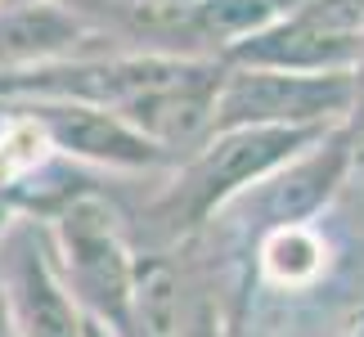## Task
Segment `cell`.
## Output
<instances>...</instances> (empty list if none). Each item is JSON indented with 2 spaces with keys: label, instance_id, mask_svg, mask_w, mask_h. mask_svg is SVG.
Here are the masks:
<instances>
[{
  "label": "cell",
  "instance_id": "1",
  "mask_svg": "<svg viewBox=\"0 0 364 337\" xmlns=\"http://www.w3.org/2000/svg\"><path fill=\"white\" fill-rule=\"evenodd\" d=\"M338 126H306V131H292V126H239V131H216L185 162L176 185L158 198L153 220H162L171 238L203 230L220 207H230L239 193L261 185L270 171L301 158L306 149H315Z\"/></svg>",
  "mask_w": 364,
  "mask_h": 337
},
{
  "label": "cell",
  "instance_id": "3",
  "mask_svg": "<svg viewBox=\"0 0 364 337\" xmlns=\"http://www.w3.org/2000/svg\"><path fill=\"white\" fill-rule=\"evenodd\" d=\"M351 112V73L225 68L212 108V135L239 126H342Z\"/></svg>",
  "mask_w": 364,
  "mask_h": 337
},
{
  "label": "cell",
  "instance_id": "7",
  "mask_svg": "<svg viewBox=\"0 0 364 337\" xmlns=\"http://www.w3.org/2000/svg\"><path fill=\"white\" fill-rule=\"evenodd\" d=\"M257 257L261 274L274 288H311L328 270V238L315 225H279V230H265Z\"/></svg>",
  "mask_w": 364,
  "mask_h": 337
},
{
  "label": "cell",
  "instance_id": "10",
  "mask_svg": "<svg viewBox=\"0 0 364 337\" xmlns=\"http://www.w3.org/2000/svg\"><path fill=\"white\" fill-rule=\"evenodd\" d=\"M86 337H113L104 324H95V319H86Z\"/></svg>",
  "mask_w": 364,
  "mask_h": 337
},
{
  "label": "cell",
  "instance_id": "5",
  "mask_svg": "<svg viewBox=\"0 0 364 337\" xmlns=\"http://www.w3.org/2000/svg\"><path fill=\"white\" fill-rule=\"evenodd\" d=\"M23 108L41 122L50 149L63 153V158L122 166V171H149V166L171 162V153L149 144L108 108H90V104H23Z\"/></svg>",
  "mask_w": 364,
  "mask_h": 337
},
{
  "label": "cell",
  "instance_id": "6",
  "mask_svg": "<svg viewBox=\"0 0 364 337\" xmlns=\"http://www.w3.org/2000/svg\"><path fill=\"white\" fill-rule=\"evenodd\" d=\"M95 41V27L59 0H23L0 9V73L46 68L63 59H86L81 46Z\"/></svg>",
  "mask_w": 364,
  "mask_h": 337
},
{
  "label": "cell",
  "instance_id": "2",
  "mask_svg": "<svg viewBox=\"0 0 364 337\" xmlns=\"http://www.w3.org/2000/svg\"><path fill=\"white\" fill-rule=\"evenodd\" d=\"M54 265H59L77 311L113 337H131L135 252L122 234L117 207L95 189L73 193L54 212Z\"/></svg>",
  "mask_w": 364,
  "mask_h": 337
},
{
  "label": "cell",
  "instance_id": "4",
  "mask_svg": "<svg viewBox=\"0 0 364 337\" xmlns=\"http://www.w3.org/2000/svg\"><path fill=\"white\" fill-rule=\"evenodd\" d=\"M5 265H0V306L18 337H86L73 292H68L54 247L32 225L5 230Z\"/></svg>",
  "mask_w": 364,
  "mask_h": 337
},
{
  "label": "cell",
  "instance_id": "8",
  "mask_svg": "<svg viewBox=\"0 0 364 337\" xmlns=\"http://www.w3.org/2000/svg\"><path fill=\"white\" fill-rule=\"evenodd\" d=\"M50 139L27 108L0 122V193H14L50 162Z\"/></svg>",
  "mask_w": 364,
  "mask_h": 337
},
{
  "label": "cell",
  "instance_id": "9",
  "mask_svg": "<svg viewBox=\"0 0 364 337\" xmlns=\"http://www.w3.org/2000/svg\"><path fill=\"white\" fill-rule=\"evenodd\" d=\"M342 135L355 158H364V41H360V59L351 68V112L342 122Z\"/></svg>",
  "mask_w": 364,
  "mask_h": 337
}]
</instances>
